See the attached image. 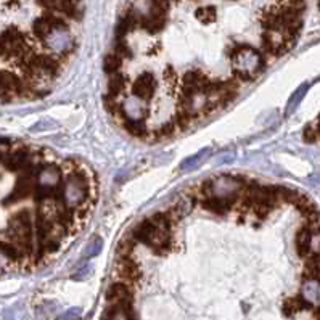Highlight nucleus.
<instances>
[{
    "instance_id": "obj_1",
    "label": "nucleus",
    "mask_w": 320,
    "mask_h": 320,
    "mask_svg": "<svg viewBox=\"0 0 320 320\" xmlns=\"http://www.w3.org/2000/svg\"><path fill=\"white\" fill-rule=\"evenodd\" d=\"M171 224L164 212H156L135 227L132 238L150 246L154 253L163 254L171 249Z\"/></svg>"
},
{
    "instance_id": "obj_2",
    "label": "nucleus",
    "mask_w": 320,
    "mask_h": 320,
    "mask_svg": "<svg viewBox=\"0 0 320 320\" xmlns=\"http://www.w3.org/2000/svg\"><path fill=\"white\" fill-rule=\"evenodd\" d=\"M0 51L4 55H15L20 58L29 54L24 44V36L16 28H10L0 34Z\"/></svg>"
},
{
    "instance_id": "obj_3",
    "label": "nucleus",
    "mask_w": 320,
    "mask_h": 320,
    "mask_svg": "<svg viewBox=\"0 0 320 320\" xmlns=\"http://www.w3.org/2000/svg\"><path fill=\"white\" fill-rule=\"evenodd\" d=\"M106 299L111 306H121L126 309H131L132 304V293L131 288L126 283H113L106 291Z\"/></svg>"
},
{
    "instance_id": "obj_4",
    "label": "nucleus",
    "mask_w": 320,
    "mask_h": 320,
    "mask_svg": "<svg viewBox=\"0 0 320 320\" xmlns=\"http://www.w3.org/2000/svg\"><path fill=\"white\" fill-rule=\"evenodd\" d=\"M34 190H36V179L34 177H28V176H20V179L16 180V185L15 190L8 195V198L4 200V204H13V203H18L21 200H24L26 196H29L34 193Z\"/></svg>"
},
{
    "instance_id": "obj_5",
    "label": "nucleus",
    "mask_w": 320,
    "mask_h": 320,
    "mask_svg": "<svg viewBox=\"0 0 320 320\" xmlns=\"http://www.w3.org/2000/svg\"><path fill=\"white\" fill-rule=\"evenodd\" d=\"M154 87H156V84H154V76L151 73H143L134 81L132 93L138 100L150 101L154 95Z\"/></svg>"
},
{
    "instance_id": "obj_6",
    "label": "nucleus",
    "mask_w": 320,
    "mask_h": 320,
    "mask_svg": "<svg viewBox=\"0 0 320 320\" xmlns=\"http://www.w3.org/2000/svg\"><path fill=\"white\" fill-rule=\"evenodd\" d=\"M21 82L18 77L10 71H0V98L8 101L16 95H20Z\"/></svg>"
},
{
    "instance_id": "obj_7",
    "label": "nucleus",
    "mask_w": 320,
    "mask_h": 320,
    "mask_svg": "<svg viewBox=\"0 0 320 320\" xmlns=\"http://www.w3.org/2000/svg\"><path fill=\"white\" fill-rule=\"evenodd\" d=\"M116 274L121 279V283H134L140 279V269L131 259V256L119 257V261L116 262Z\"/></svg>"
},
{
    "instance_id": "obj_8",
    "label": "nucleus",
    "mask_w": 320,
    "mask_h": 320,
    "mask_svg": "<svg viewBox=\"0 0 320 320\" xmlns=\"http://www.w3.org/2000/svg\"><path fill=\"white\" fill-rule=\"evenodd\" d=\"M235 201H237L235 198L206 195L204 200H203V207H206L207 211L216 212V214H227L230 209H233Z\"/></svg>"
},
{
    "instance_id": "obj_9",
    "label": "nucleus",
    "mask_w": 320,
    "mask_h": 320,
    "mask_svg": "<svg viewBox=\"0 0 320 320\" xmlns=\"http://www.w3.org/2000/svg\"><path fill=\"white\" fill-rule=\"evenodd\" d=\"M317 235V230H312L309 226H304L296 233V251L301 257H307L312 253V238Z\"/></svg>"
},
{
    "instance_id": "obj_10",
    "label": "nucleus",
    "mask_w": 320,
    "mask_h": 320,
    "mask_svg": "<svg viewBox=\"0 0 320 320\" xmlns=\"http://www.w3.org/2000/svg\"><path fill=\"white\" fill-rule=\"evenodd\" d=\"M39 5H42L44 8H48V10H58L68 16H73L76 18V5L73 0H37Z\"/></svg>"
},
{
    "instance_id": "obj_11",
    "label": "nucleus",
    "mask_w": 320,
    "mask_h": 320,
    "mask_svg": "<svg viewBox=\"0 0 320 320\" xmlns=\"http://www.w3.org/2000/svg\"><path fill=\"white\" fill-rule=\"evenodd\" d=\"M31 161L29 158V151L28 150H18L15 151L12 154H8V156L5 158V168L8 171H21L24 169L26 166H28V163Z\"/></svg>"
},
{
    "instance_id": "obj_12",
    "label": "nucleus",
    "mask_w": 320,
    "mask_h": 320,
    "mask_svg": "<svg viewBox=\"0 0 320 320\" xmlns=\"http://www.w3.org/2000/svg\"><path fill=\"white\" fill-rule=\"evenodd\" d=\"M39 68L42 74L47 76H58L62 71V63L57 57L50 55H39Z\"/></svg>"
},
{
    "instance_id": "obj_13",
    "label": "nucleus",
    "mask_w": 320,
    "mask_h": 320,
    "mask_svg": "<svg viewBox=\"0 0 320 320\" xmlns=\"http://www.w3.org/2000/svg\"><path fill=\"white\" fill-rule=\"evenodd\" d=\"M127 85V79L126 76H123L121 73H116V74H111L110 81H108V95L110 97H118V95H121L124 92Z\"/></svg>"
},
{
    "instance_id": "obj_14",
    "label": "nucleus",
    "mask_w": 320,
    "mask_h": 320,
    "mask_svg": "<svg viewBox=\"0 0 320 320\" xmlns=\"http://www.w3.org/2000/svg\"><path fill=\"white\" fill-rule=\"evenodd\" d=\"M306 269H304V279L306 280H315L318 282V274H320V257L318 253H310L307 256Z\"/></svg>"
},
{
    "instance_id": "obj_15",
    "label": "nucleus",
    "mask_w": 320,
    "mask_h": 320,
    "mask_svg": "<svg viewBox=\"0 0 320 320\" xmlns=\"http://www.w3.org/2000/svg\"><path fill=\"white\" fill-rule=\"evenodd\" d=\"M126 131L134 137H145L146 135V124L143 119H126L124 121Z\"/></svg>"
},
{
    "instance_id": "obj_16",
    "label": "nucleus",
    "mask_w": 320,
    "mask_h": 320,
    "mask_svg": "<svg viewBox=\"0 0 320 320\" xmlns=\"http://www.w3.org/2000/svg\"><path fill=\"white\" fill-rule=\"evenodd\" d=\"M307 89H309V84H302L301 87L291 95V98L288 100V105H287V110H285V116H290L293 111L296 110V106H298V103L304 98V95H306V92H307Z\"/></svg>"
},
{
    "instance_id": "obj_17",
    "label": "nucleus",
    "mask_w": 320,
    "mask_h": 320,
    "mask_svg": "<svg viewBox=\"0 0 320 320\" xmlns=\"http://www.w3.org/2000/svg\"><path fill=\"white\" fill-rule=\"evenodd\" d=\"M121 66H123V58L116 54H108L105 57V62H103V69L108 74H116L119 73Z\"/></svg>"
},
{
    "instance_id": "obj_18",
    "label": "nucleus",
    "mask_w": 320,
    "mask_h": 320,
    "mask_svg": "<svg viewBox=\"0 0 320 320\" xmlns=\"http://www.w3.org/2000/svg\"><path fill=\"white\" fill-rule=\"evenodd\" d=\"M32 29H34V34H36L39 39H45V37H48L50 34H51V28H50V24L47 23V20L44 18V16H42V18H37L36 21H34Z\"/></svg>"
},
{
    "instance_id": "obj_19",
    "label": "nucleus",
    "mask_w": 320,
    "mask_h": 320,
    "mask_svg": "<svg viewBox=\"0 0 320 320\" xmlns=\"http://www.w3.org/2000/svg\"><path fill=\"white\" fill-rule=\"evenodd\" d=\"M195 15H196V18L204 24H209V23L216 21V16H218L216 15L214 7H201V8H198Z\"/></svg>"
},
{
    "instance_id": "obj_20",
    "label": "nucleus",
    "mask_w": 320,
    "mask_h": 320,
    "mask_svg": "<svg viewBox=\"0 0 320 320\" xmlns=\"http://www.w3.org/2000/svg\"><path fill=\"white\" fill-rule=\"evenodd\" d=\"M207 151H209V150H203V151H200L198 154H193V156H188L185 161L180 163V171L187 172V171H192L193 168H196L198 164H200V163L203 161V154L207 153Z\"/></svg>"
},
{
    "instance_id": "obj_21",
    "label": "nucleus",
    "mask_w": 320,
    "mask_h": 320,
    "mask_svg": "<svg viewBox=\"0 0 320 320\" xmlns=\"http://www.w3.org/2000/svg\"><path fill=\"white\" fill-rule=\"evenodd\" d=\"M101 248H103V241H101V238L100 237H93L89 243H87V246H85V249H84V256L85 257H93V256H97L100 251H101Z\"/></svg>"
},
{
    "instance_id": "obj_22",
    "label": "nucleus",
    "mask_w": 320,
    "mask_h": 320,
    "mask_svg": "<svg viewBox=\"0 0 320 320\" xmlns=\"http://www.w3.org/2000/svg\"><path fill=\"white\" fill-rule=\"evenodd\" d=\"M317 123H318V121H315L314 124H309V126H306L304 132H302V138H304V142H307V143H314V142H317V138H318V129H317Z\"/></svg>"
},
{
    "instance_id": "obj_23",
    "label": "nucleus",
    "mask_w": 320,
    "mask_h": 320,
    "mask_svg": "<svg viewBox=\"0 0 320 320\" xmlns=\"http://www.w3.org/2000/svg\"><path fill=\"white\" fill-rule=\"evenodd\" d=\"M192 121H193V116H190L188 113H185V111H182V110H177L176 119L172 121V123H174V126H177L179 129H187Z\"/></svg>"
},
{
    "instance_id": "obj_24",
    "label": "nucleus",
    "mask_w": 320,
    "mask_h": 320,
    "mask_svg": "<svg viewBox=\"0 0 320 320\" xmlns=\"http://www.w3.org/2000/svg\"><path fill=\"white\" fill-rule=\"evenodd\" d=\"M134 249V238H124L123 241L119 243V248H118V253H119V257H129Z\"/></svg>"
},
{
    "instance_id": "obj_25",
    "label": "nucleus",
    "mask_w": 320,
    "mask_h": 320,
    "mask_svg": "<svg viewBox=\"0 0 320 320\" xmlns=\"http://www.w3.org/2000/svg\"><path fill=\"white\" fill-rule=\"evenodd\" d=\"M115 47H116V51H115V54L119 55L121 58H123V57H126V58H132V50L127 47V44L124 42V39H118Z\"/></svg>"
},
{
    "instance_id": "obj_26",
    "label": "nucleus",
    "mask_w": 320,
    "mask_h": 320,
    "mask_svg": "<svg viewBox=\"0 0 320 320\" xmlns=\"http://www.w3.org/2000/svg\"><path fill=\"white\" fill-rule=\"evenodd\" d=\"M174 131H176V126H174V123H164L156 132H154V135H156V138H163V137H169V135H172L174 134Z\"/></svg>"
},
{
    "instance_id": "obj_27",
    "label": "nucleus",
    "mask_w": 320,
    "mask_h": 320,
    "mask_svg": "<svg viewBox=\"0 0 320 320\" xmlns=\"http://www.w3.org/2000/svg\"><path fill=\"white\" fill-rule=\"evenodd\" d=\"M164 81L169 82V84H174L177 81V74L172 68H166L164 69Z\"/></svg>"
},
{
    "instance_id": "obj_28",
    "label": "nucleus",
    "mask_w": 320,
    "mask_h": 320,
    "mask_svg": "<svg viewBox=\"0 0 320 320\" xmlns=\"http://www.w3.org/2000/svg\"><path fill=\"white\" fill-rule=\"evenodd\" d=\"M81 317V309H77V307H73V309H69L68 312L65 314L63 320H77Z\"/></svg>"
},
{
    "instance_id": "obj_29",
    "label": "nucleus",
    "mask_w": 320,
    "mask_h": 320,
    "mask_svg": "<svg viewBox=\"0 0 320 320\" xmlns=\"http://www.w3.org/2000/svg\"><path fill=\"white\" fill-rule=\"evenodd\" d=\"M87 272H89V265H87V264H84V265H82V269H81V271H77V272L73 275V279H74V280H82V279H85V275H87Z\"/></svg>"
},
{
    "instance_id": "obj_30",
    "label": "nucleus",
    "mask_w": 320,
    "mask_h": 320,
    "mask_svg": "<svg viewBox=\"0 0 320 320\" xmlns=\"http://www.w3.org/2000/svg\"><path fill=\"white\" fill-rule=\"evenodd\" d=\"M0 159H2V153H0Z\"/></svg>"
}]
</instances>
